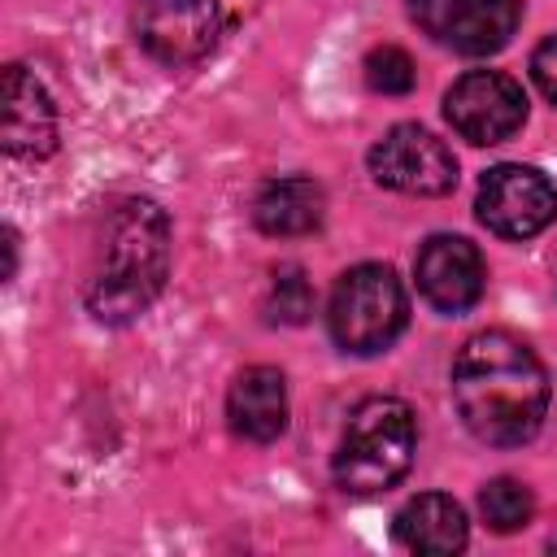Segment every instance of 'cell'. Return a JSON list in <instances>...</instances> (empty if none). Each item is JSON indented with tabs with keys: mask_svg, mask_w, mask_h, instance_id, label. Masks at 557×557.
Masks as SVG:
<instances>
[{
	"mask_svg": "<svg viewBox=\"0 0 557 557\" xmlns=\"http://www.w3.org/2000/svg\"><path fill=\"white\" fill-rule=\"evenodd\" d=\"M453 405L474 440L518 448L535 440L548 413L544 361L509 331H479L453 361Z\"/></svg>",
	"mask_w": 557,
	"mask_h": 557,
	"instance_id": "6da1fadb",
	"label": "cell"
},
{
	"mask_svg": "<svg viewBox=\"0 0 557 557\" xmlns=\"http://www.w3.org/2000/svg\"><path fill=\"white\" fill-rule=\"evenodd\" d=\"M170 239V218L157 200H126L109 222L104 265L87 287L91 318L109 326L135 322L165 287Z\"/></svg>",
	"mask_w": 557,
	"mask_h": 557,
	"instance_id": "7a4b0ae2",
	"label": "cell"
},
{
	"mask_svg": "<svg viewBox=\"0 0 557 557\" xmlns=\"http://www.w3.org/2000/svg\"><path fill=\"white\" fill-rule=\"evenodd\" d=\"M413 448H418L413 409L396 396H366L339 431L331 474L344 492L374 496L409 474Z\"/></svg>",
	"mask_w": 557,
	"mask_h": 557,
	"instance_id": "3957f363",
	"label": "cell"
},
{
	"mask_svg": "<svg viewBox=\"0 0 557 557\" xmlns=\"http://www.w3.org/2000/svg\"><path fill=\"white\" fill-rule=\"evenodd\" d=\"M405 322H409V300H405L400 278L387 265L366 261V265H352L339 274L331 305H326V326L344 352L374 357V352L392 348V339L405 331Z\"/></svg>",
	"mask_w": 557,
	"mask_h": 557,
	"instance_id": "277c9868",
	"label": "cell"
},
{
	"mask_svg": "<svg viewBox=\"0 0 557 557\" xmlns=\"http://www.w3.org/2000/svg\"><path fill=\"white\" fill-rule=\"evenodd\" d=\"M131 30L152 61L178 70L213 52L222 35V9L218 0H135Z\"/></svg>",
	"mask_w": 557,
	"mask_h": 557,
	"instance_id": "5b68a950",
	"label": "cell"
},
{
	"mask_svg": "<svg viewBox=\"0 0 557 557\" xmlns=\"http://www.w3.org/2000/svg\"><path fill=\"white\" fill-rule=\"evenodd\" d=\"M366 161H370V174H374L379 187H392V191H405V196H448L457 187L453 148L418 122L392 126L370 148Z\"/></svg>",
	"mask_w": 557,
	"mask_h": 557,
	"instance_id": "8992f818",
	"label": "cell"
},
{
	"mask_svg": "<svg viewBox=\"0 0 557 557\" xmlns=\"http://www.w3.org/2000/svg\"><path fill=\"white\" fill-rule=\"evenodd\" d=\"M479 222L500 239H531L557 218V187L535 165H492L479 183Z\"/></svg>",
	"mask_w": 557,
	"mask_h": 557,
	"instance_id": "52a82bcc",
	"label": "cell"
},
{
	"mask_svg": "<svg viewBox=\"0 0 557 557\" xmlns=\"http://www.w3.org/2000/svg\"><path fill=\"white\" fill-rule=\"evenodd\" d=\"M444 117L470 144H500L527 122V91L500 70H470L444 91Z\"/></svg>",
	"mask_w": 557,
	"mask_h": 557,
	"instance_id": "ba28073f",
	"label": "cell"
},
{
	"mask_svg": "<svg viewBox=\"0 0 557 557\" xmlns=\"http://www.w3.org/2000/svg\"><path fill=\"white\" fill-rule=\"evenodd\" d=\"M409 13L435 44L466 57H487L518 30L522 0H409Z\"/></svg>",
	"mask_w": 557,
	"mask_h": 557,
	"instance_id": "9c48e42d",
	"label": "cell"
},
{
	"mask_svg": "<svg viewBox=\"0 0 557 557\" xmlns=\"http://www.w3.org/2000/svg\"><path fill=\"white\" fill-rule=\"evenodd\" d=\"M413 278L431 309L466 313L470 305H479L487 270L479 248L466 235H431L413 257Z\"/></svg>",
	"mask_w": 557,
	"mask_h": 557,
	"instance_id": "30bf717a",
	"label": "cell"
},
{
	"mask_svg": "<svg viewBox=\"0 0 557 557\" xmlns=\"http://www.w3.org/2000/svg\"><path fill=\"white\" fill-rule=\"evenodd\" d=\"M4 152L17 161H44L57 148V109L35 74L22 65L4 70V109H0Z\"/></svg>",
	"mask_w": 557,
	"mask_h": 557,
	"instance_id": "8fae6325",
	"label": "cell"
},
{
	"mask_svg": "<svg viewBox=\"0 0 557 557\" xmlns=\"http://www.w3.org/2000/svg\"><path fill=\"white\" fill-rule=\"evenodd\" d=\"M226 418L231 431L252 440V444H270L287 431V379L274 366H248L231 392H226Z\"/></svg>",
	"mask_w": 557,
	"mask_h": 557,
	"instance_id": "7c38bea8",
	"label": "cell"
},
{
	"mask_svg": "<svg viewBox=\"0 0 557 557\" xmlns=\"http://www.w3.org/2000/svg\"><path fill=\"white\" fill-rule=\"evenodd\" d=\"M392 531L409 553H426V557H453L470 540L466 509L444 492H422V496L405 500Z\"/></svg>",
	"mask_w": 557,
	"mask_h": 557,
	"instance_id": "4fadbf2b",
	"label": "cell"
},
{
	"mask_svg": "<svg viewBox=\"0 0 557 557\" xmlns=\"http://www.w3.org/2000/svg\"><path fill=\"white\" fill-rule=\"evenodd\" d=\"M326 196L309 174H283L270 178L252 200V222L265 235H309L322 226Z\"/></svg>",
	"mask_w": 557,
	"mask_h": 557,
	"instance_id": "5bb4252c",
	"label": "cell"
},
{
	"mask_svg": "<svg viewBox=\"0 0 557 557\" xmlns=\"http://www.w3.org/2000/svg\"><path fill=\"white\" fill-rule=\"evenodd\" d=\"M479 513H483V522H487L492 531L509 535V531H518V527L531 522V513H535V496H531L527 483L500 474V479H492V483L479 492Z\"/></svg>",
	"mask_w": 557,
	"mask_h": 557,
	"instance_id": "9a60e30c",
	"label": "cell"
},
{
	"mask_svg": "<svg viewBox=\"0 0 557 557\" xmlns=\"http://www.w3.org/2000/svg\"><path fill=\"white\" fill-rule=\"evenodd\" d=\"M313 313V287L305 278L300 265H283L270 278V296H265V318L283 322V326H300Z\"/></svg>",
	"mask_w": 557,
	"mask_h": 557,
	"instance_id": "2e32d148",
	"label": "cell"
},
{
	"mask_svg": "<svg viewBox=\"0 0 557 557\" xmlns=\"http://www.w3.org/2000/svg\"><path fill=\"white\" fill-rule=\"evenodd\" d=\"M366 83H370L374 91H383V96H405V91H413V83H418L413 57H409L405 48H396V44L374 48V52L366 57Z\"/></svg>",
	"mask_w": 557,
	"mask_h": 557,
	"instance_id": "e0dca14e",
	"label": "cell"
},
{
	"mask_svg": "<svg viewBox=\"0 0 557 557\" xmlns=\"http://www.w3.org/2000/svg\"><path fill=\"white\" fill-rule=\"evenodd\" d=\"M531 78H535V87L557 104V35L544 39V44L531 52Z\"/></svg>",
	"mask_w": 557,
	"mask_h": 557,
	"instance_id": "ac0fdd59",
	"label": "cell"
},
{
	"mask_svg": "<svg viewBox=\"0 0 557 557\" xmlns=\"http://www.w3.org/2000/svg\"><path fill=\"white\" fill-rule=\"evenodd\" d=\"M548 548H553V553H557V535H553V540H548Z\"/></svg>",
	"mask_w": 557,
	"mask_h": 557,
	"instance_id": "d6986e66",
	"label": "cell"
}]
</instances>
